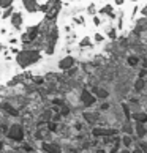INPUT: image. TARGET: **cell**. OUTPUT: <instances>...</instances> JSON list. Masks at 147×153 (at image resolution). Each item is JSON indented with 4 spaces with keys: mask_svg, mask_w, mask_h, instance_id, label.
Returning <instances> with one entry per match:
<instances>
[{
    "mask_svg": "<svg viewBox=\"0 0 147 153\" xmlns=\"http://www.w3.org/2000/svg\"><path fill=\"white\" fill-rule=\"evenodd\" d=\"M10 52H11V54H14V55H18L19 49H18V48H13V46H11V48H10Z\"/></svg>",
    "mask_w": 147,
    "mask_h": 153,
    "instance_id": "cell-14",
    "label": "cell"
},
{
    "mask_svg": "<svg viewBox=\"0 0 147 153\" xmlns=\"http://www.w3.org/2000/svg\"><path fill=\"white\" fill-rule=\"evenodd\" d=\"M3 51H5V46H3L2 43H0V52H3Z\"/></svg>",
    "mask_w": 147,
    "mask_h": 153,
    "instance_id": "cell-17",
    "label": "cell"
},
{
    "mask_svg": "<svg viewBox=\"0 0 147 153\" xmlns=\"http://www.w3.org/2000/svg\"><path fill=\"white\" fill-rule=\"evenodd\" d=\"M92 24H93L95 27H101V24H103V19H101L98 14H93V16H92Z\"/></svg>",
    "mask_w": 147,
    "mask_h": 153,
    "instance_id": "cell-11",
    "label": "cell"
},
{
    "mask_svg": "<svg viewBox=\"0 0 147 153\" xmlns=\"http://www.w3.org/2000/svg\"><path fill=\"white\" fill-rule=\"evenodd\" d=\"M10 22H11V27H13L14 30H21L22 24H24V16H22V13H19V11H14L10 18Z\"/></svg>",
    "mask_w": 147,
    "mask_h": 153,
    "instance_id": "cell-3",
    "label": "cell"
},
{
    "mask_svg": "<svg viewBox=\"0 0 147 153\" xmlns=\"http://www.w3.org/2000/svg\"><path fill=\"white\" fill-rule=\"evenodd\" d=\"M79 48L81 49H86V48H93V41H92V38H89V36H84L81 41H79Z\"/></svg>",
    "mask_w": 147,
    "mask_h": 153,
    "instance_id": "cell-8",
    "label": "cell"
},
{
    "mask_svg": "<svg viewBox=\"0 0 147 153\" xmlns=\"http://www.w3.org/2000/svg\"><path fill=\"white\" fill-rule=\"evenodd\" d=\"M104 39H106V35H104V33H101V32H95L93 36H92L93 44H101V43H104Z\"/></svg>",
    "mask_w": 147,
    "mask_h": 153,
    "instance_id": "cell-7",
    "label": "cell"
},
{
    "mask_svg": "<svg viewBox=\"0 0 147 153\" xmlns=\"http://www.w3.org/2000/svg\"><path fill=\"white\" fill-rule=\"evenodd\" d=\"M40 60H41L40 49H24V51H19L18 55H16V63L19 65V68H29L38 63Z\"/></svg>",
    "mask_w": 147,
    "mask_h": 153,
    "instance_id": "cell-1",
    "label": "cell"
},
{
    "mask_svg": "<svg viewBox=\"0 0 147 153\" xmlns=\"http://www.w3.org/2000/svg\"><path fill=\"white\" fill-rule=\"evenodd\" d=\"M128 2H136V0H128Z\"/></svg>",
    "mask_w": 147,
    "mask_h": 153,
    "instance_id": "cell-19",
    "label": "cell"
},
{
    "mask_svg": "<svg viewBox=\"0 0 147 153\" xmlns=\"http://www.w3.org/2000/svg\"><path fill=\"white\" fill-rule=\"evenodd\" d=\"M104 35L109 39H117V27H114L111 22H108V25H104Z\"/></svg>",
    "mask_w": 147,
    "mask_h": 153,
    "instance_id": "cell-6",
    "label": "cell"
},
{
    "mask_svg": "<svg viewBox=\"0 0 147 153\" xmlns=\"http://www.w3.org/2000/svg\"><path fill=\"white\" fill-rule=\"evenodd\" d=\"M18 41H19V39H16V38H10V39H8V43L11 44V46H13V44H16Z\"/></svg>",
    "mask_w": 147,
    "mask_h": 153,
    "instance_id": "cell-15",
    "label": "cell"
},
{
    "mask_svg": "<svg viewBox=\"0 0 147 153\" xmlns=\"http://www.w3.org/2000/svg\"><path fill=\"white\" fill-rule=\"evenodd\" d=\"M87 14L89 16L98 14V8H97V5H95V2H90V5L87 7Z\"/></svg>",
    "mask_w": 147,
    "mask_h": 153,
    "instance_id": "cell-10",
    "label": "cell"
},
{
    "mask_svg": "<svg viewBox=\"0 0 147 153\" xmlns=\"http://www.w3.org/2000/svg\"><path fill=\"white\" fill-rule=\"evenodd\" d=\"M141 13H143V14L146 16V18H147V5H146V7L143 8V11H141Z\"/></svg>",
    "mask_w": 147,
    "mask_h": 153,
    "instance_id": "cell-16",
    "label": "cell"
},
{
    "mask_svg": "<svg viewBox=\"0 0 147 153\" xmlns=\"http://www.w3.org/2000/svg\"><path fill=\"white\" fill-rule=\"evenodd\" d=\"M14 13V3L11 5V7H8V8H5L3 11H2V16H0V18L2 19H10L11 18V14Z\"/></svg>",
    "mask_w": 147,
    "mask_h": 153,
    "instance_id": "cell-9",
    "label": "cell"
},
{
    "mask_svg": "<svg viewBox=\"0 0 147 153\" xmlns=\"http://www.w3.org/2000/svg\"><path fill=\"white\" fill-rule=\"evenodd\" d=\"M98 14L106 16V18H108L109 21H116V18H117V13H116V10H114V5H112V3H108V2H106L103 7L98 10Z\"/></svg>",
    "mask_w": 147,
    "mask_h": 153,
    "instance_id": "cell-2",
    "label": "cell"
},
{
    "mask_svg": "<svg viewBox=\"0 0 147 153\" xmlns=\"http://www.w3.org/2000/svg\"><path fill=\"white\" fill-rule=\"evenodd\" d=\"M13 3H14V0H0V7H2L3 10L8 8V7H11Z\"/></svg>",
    "mask_w": 147,
    "mask_h": 153,
    "instance_id": "cell-12",
    "label": "cell"
},
{
    "mask_svg": "<svg viewBox=\"0 0 147 153\" xmlns=\"http://www.w3.org/2000/svg\"><path fill=\"white\" fill-rule=\"evenodd\" d=\"M21 2H22V7L25 8L27 13L33 14V13H38V11H40L38 0H21Z\"/></svg>",
    "mask_w": 147,
    "mask_h": 153,
    "instance_id": "cell-4",
    "label": "cell"
},
{
    "mask_svg": "<svg viewBox=\"0 0 147 153\" xmlns=\"http://www.w3.org/2000/svg\"><path fill=\"white\" fill-rule=\"evenodd\" d=\"M2 11H3V8H2V7H0V16H2Z\"/></svg>",
    "mask_w": 147,
    "mask_h": 153,
    "instance_id": "cell-18",
    "label": "cell"
},
{
    "mask_svg": "<svg viewBox=\"0 0 147 153\" xmlns=\"http://www.w3.org/2000/svg\"><path fill=\"white\" fill-rule=\"evenodd\" d=\"M127 0H114V7H122Z\"/></svg>",
    "mask_w": 147,
    "mask_h": 153,
    "instance_id": "cell-13",
    "label": "cell"
},
{
    "mask_svg": "<svg viewBox=\"0 0 147 153\" xmlns=\"http://www.w3.org/2000/svg\"><path fill=\"white\" fill-rule=\"evenodd\" d=\"M73 66H75V59H73L71 55H66V57H63L59 62L60 70H70V68H73Z\"/></svg>",
    "mask_w": 147,
    "mask_h": 153,
    "instance_id": "cell-5",
    "label": "cell"
}]
</instances>
